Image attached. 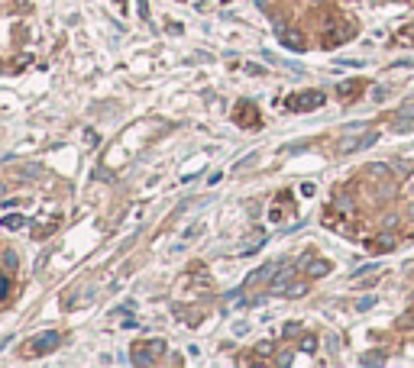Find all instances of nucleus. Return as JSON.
<instances>
[{
	"label": "nucleus",
	"mask_w": 414,
	"mask_h": 368,
	"mask_svg": "<svg viewBox=\"0 0 414 368\" xmlns=\"http://www.w3.org/2000/svg\"><path fill=\"white\" fill-rule=\"evenodd\" d=\"M256 352H259V355H272V342H259Z\"/></svg>",
	"instance_id": "20"
},
{
	"label": "nucleus",
	"mask_w": 414,
	"mask_h": 368,
	"mask_svg": "<svg viewBox=\"0 0 414 368\" xmlns=\"http://www.w3.org/2000/svg\"><path fill=\"white\" fill-rule=\"evenodd\" d=\"M353 32H356V26H353V23H340V20H330L327 29H324V46L333 49V46H340L343 39H350Z\"/></svg>",
	"instance_id": "2"
},
{
	"label": "nucleus",
	"mask_w": 414,
	"mask_h": 368,
	"mask_svg": "<svg viewBox=\"0 0 414 368\" xmlns=\"http://www.w3.org/2000/svg\"><path fill=\"white\" fill-rule=\"evenodd\" d=\"M236 120H240V126H256L259 110L252 107V104H240V107H236Z\"/></svg>",
	"instance_id": "7"
},
{
	"label": "nucleus",
	"mask_w": 414,
	"mask_h": 368,
	"mask_svg": "<svg viewBox=\"0 0 414 368\" xmlns=\"http://www.w3.org/2000/svg\"><path fill=\"white\" fill-rule=\"evenodd\" d=\"M7 294H10V281H7V278H3V281H0V300L7 297Z\"/></svg>",
	"instance_id": "23"
},
{
	"label": "nucleus",
	"mask_w": 414,
	"mask_h": 368,
	"mask_svg": "<svg viewBox=\"0 0 414 368\" xmlns=\"http://www.w3.org/2000/svg\"><path fill=\"white\" fill-rule=\"evenodd\" d=\"M321 104H324L321 91H304V94H298V97L288 100V110H317Z\"/></svg>",
	"instance_id": "3"
},
{
	"label": "nucleus",
	"mask_w": 414,
	"mask_h": 368,
	"mask_svg": "<svg viewBox=\"0 0 414 368\" xmlns=\"http://www.w3.org/2000/svg\"><path fill=\"white\" fill-rule=\"evenodd\" d=\"M136 10H139V16H149V3H146V0H136Z\"/></svg>",
	"instance_id": "22"
},
{
	"label": "nucleus",
	"mask_w": 414,
	"mask_h": 368,
	"mask_svg": "<svg viewBox=\"0 0 414 368\" xmlns=\"http://www.w3.org/2000/svg\"><path fill=\"white\" fill-rule=\"evenodd\" d=\"M356 307H359V310H369V307H372V297H362V300H359V304H356Z\"/></svg>",
	"instance_id": "27"
},
{
	"label": "nucleus",
	"mask_w": 414,
	"mask_h": 368,
	"mask_svg": "<svg viewBox=\"0 0 414 368\" xmlns=\"http://www.w3.org/2000/svg\"><path fill=\"white\" fill-rule=\"evenodd\" d=\"M301 194H304V197H311V194H314V184H311V181L301 184Z\"/></svg>",
	"instance_id": "25"
},
{
	"label": "nucleus",
	"mask_w": 414,
	"mask_h": 368,
	"mask_svg": "<svg viewBox=\"0 0 414 368\" xmlns=\"http://www.w3.org/2000/svg\"><path fill=\"white\" fill-rule=\"evenodd\" d=\"M278 36H281V46L291 49V52H304V36L298 29H285V26H278Z\"/></svg>",
	"instance_id": "4"
},
{
	"label": "nucleus",
	"mask_w": 414,
	"mask_h": 368,
	"mask_svg": "<svg viewBox=\"0 0 414 368\" xmlns=\"http://www.w3.org/2000/svg\"><path fill=\"white\" fill-rule=\"evenodd\" d=\"M197 233H201V223H194V226H191V230H188L185 236H181V242H191V239H194Z\"/></svg>",
	"instance_id": "18"
},
{
	"label": "nucleus",
	"mask_w": 414,
	"mask_h": 368,
	"mask_svg": "<svg viewBox=\"0 0 414 368\" xmlns=\"http://www.w3.org/2000/svg\"><path fill=\"white\" fill-rule=\"evenodd\" d=\"M288 281H291V268H285L278 278H275L272 284H269V291L272 294H281V291H288Z\"/></svg>",
	"instance_id": "9"
},
{
	"label": "nucleus",
	"mask_w": 414,
	"mask_h": 368,
	"mask_svg": "<svg viewBox=\"0 0 414 368\" xmlns=\"http://www.w3.org/2000/svg\"><path fill=\"white\" fill-rule=\"evenodd\" d=\"M0 223H3L7 230H23V223H26V220H23V216H16V213H13V216H3Z\"/></svg>",
	"instance_id": "14"
},
{
	"label": "nucleus",
	"mask_w": 414,
	"mask_h": 368,
	"mask_svg": "<svg viewBox=\"0 0 414 368\" xmlns=\"http://www.w3.org/2000/svg\"><path fill=\"white\" fill-rule=\"evenodd\" d=\"M285 294H291V297H298V294H304V284H295V288H288Z\"/></svg>",
	"instance_id": "24"
},
{
	"label": "nucleus",
	"mask_w": 414,
	"mask_h": 368,
	"mask_svg": "<svg viewBox=\"0 0 414 368\" xmlns=\"http://www.w3.org/2000/svg\"><path fill=\"white\" fill-rule=\"evenodd\" d=\"M401 194H405V197H414V175L408 178L405 184H401Z\"/></svg>",
	"instance_id": "17"
},
{
	"label": "nucleus",
	"mask_w": 414,
	"mask_h": 368,
	"mask_svg": "<svg viewBox=\"0 0 414 368\" xmlns=\"http://www.w3.org/2000/svg\"><path fill=\"white\" fill-rule=\"evenodd\" d=\"M408 116H414V104H408V107H401V113H398V120H408Z\"/></svg>",
	"instance_id": "21"
},
{
	"label": "nucleus",
	"mask_w": 414,
	"mask_h": 368,
	"mask_svg": "<svg viewBox=\"0 0 414 368\" xmlns=\"http://www.w3.org/2000/svg\"><path fill=\"white\" fill-rule=\"evenodd\" d=\"M395 42H398V46H414V23L401 26L398 36H395Z\"/></svg>",
	"instance_id": "11"
},
{
	"label": "nucleus",
	"mask_w": 414,
	"mask_h": 368,
	"mask_svg": "<svg viewBox=\"0 0 414 368\" xmlns=\"http://www.w3.org/2000/svg\"><path fill=\"white\" fill-rule=\"evenodd\" d=\"M353 91H359V81H350V84H340V94H343V97H353Z\"/></svg>",
	"instance_id": "16"
},
{
	"label": "nucleus",
	"mask_w": 414,
	"mask_h": 368,
	"mask_svg": "<svg viewBox=\"0 0 414 368\" xmlns=\"http://www.w3.org/2000/svg\"><path fill=\"white\" fill-rule=\"evenodd\" d=\"M3 194H7V187H3V181H0V197H3Z\"/></svg>",
	"instance_id": "28"
},
{
	"label": "nucleus",
	"mask_w": 414,
	"mask_h": 368,
	"mask_svg": "<svg viewBox=\"0 0 414 368\" xmlns=\"http://www.w3.org/2000/svg\"><path fill=\"white\" fill-rule=\"evenodd\" d=\"M395 245H398V239L391 236V233H385V236H375V239H369V252H372V255H375V252L382 255V252H391Z\"/></svg>",
	"instance_id": "5"
},
{
	"label": "nucleus",
	"mask_w": 414,
	"mask_h": 368,
	"mask_svg": "<svg viewBox=\"0 0 414 368\" xmlns=\"http://www.w3.org/2000/svg\"><path fill=\"white\" fill-rule=\"evenodd\" d=\"M133 362H136V365H152V355H149V352H152V345H136V349H133Z\"/></svg>",
	"instance_id": "12"
},
{
	"label": "nucleus",
	"mask_w": 414,
	"mask_h": 368,
	"mask_svg": "<svg viewBox=\"0 0 414 368\" xmlns=\"http://www.w3.org/2000/svg\"><path fill=\"white\" fill-rule=\"evenodd\" d=\"M372 100H385V87H375V91H372Z\"/></svg>",
	"instance_id": "26"
},
{
	"label": "nucleus",
	"mask_w": 414,
	"mask_h": 368,
	"mask_svg": "<svg viewBox=\"0 0 414 368\" xmlns=\"http://www.w3.org/2000/svg\"><path fill=\"white\" fill-rule=\"evenodd\" d=\"M58 342H62V336H58L55 330H46V333H39V336L26 345V355H29V359H36V355H46V352H52Z\"/></svg>",
	"instance_id": "1"
},
{
	"label": "nucleus",
	"mask_w": 414,
	"mask_h": 368,
	"mask_svg": "<svg viewBox=\"0 0 414 368\" xmlns=\"http://www.w3.org/2000/svg\"><path fill=\"white\" fill-rule=\"evenodd\" d=\"M275 268H278V265H275V262H272V265H266V268H259V271H252V278H249V281H246V284H259V281H266V278L269 275H272V271Z\"/></svg>",
	"instance_id": "13"
},
{
	"label": "nucleus",
	"mask_w": 414,
	"mask_h": 368,
	"mask_svg": "<svg viewBox=\"0 0 414 368\" xmlns=\"http://www.w3.org/2000/svg\"><path fill=\"white\" fill-rule=\"evenodd\" d=\"M375 139H379V132H366V136H359V139H346L343 146V152H356V149H366V146H372Z\"/></svg>",
	"instance_id": "8"
},
{
	"label": "nucleus",
	"mask_w": 414,
	"mask_h": 368,
	"mask_svg": "<svg viewBox=\"0 0 414 368\" xmlns=\"http://www.w3.org/2000/svg\"><path fill=\"white\" fill-rule=\"evenodd\" d=\"M301 333V323H285V336H298Z\"/></svg>",
	"instance_id": "19"
},
{
	"label": "nucleus",
	"mask_w": 414,
	"mask_h": 368,
	"mask_svg": "<svg viewBox=\"0 0 414 368\" xmlns=\"http://www.w3.org/2000/svg\"><path fill=\"white\" fill-rule=\"evenodd\" d=\"M307 275H311V278H324V275H330V262H324V259L307 262Z\"/></svg>",
	"instance_id": "10"
},
{
	"label": "nucleus",
	"mask_w": 414,
	"mask_h": 368,
	"mask_svg": "<svg viewBox=\"0 0 414 368\" xmlns=\"http://www.w3.org/2000/svg\"><path fill=\"white\" fill-rule=\"evenodd\" d=\"M301 352H317V336H304V339H301Z\"/></svg>",
	"instance_id": "15"
},
{
	"label": "nucleus",
	"mask_w": 414,
	"mask_h": 368,
	"mask_svg": "<svg viewBox=\"0 0 414 368\" xmlns=\"http://www.w3.org/2000/svg\"><path fill=\"white\" fill-rule=\"evenodd\" d=\"M16 268H20V255L3 245V249H0V271H3V275H13Z\"/></svg>",
	"instance_id": "6"
}]
</instances>
